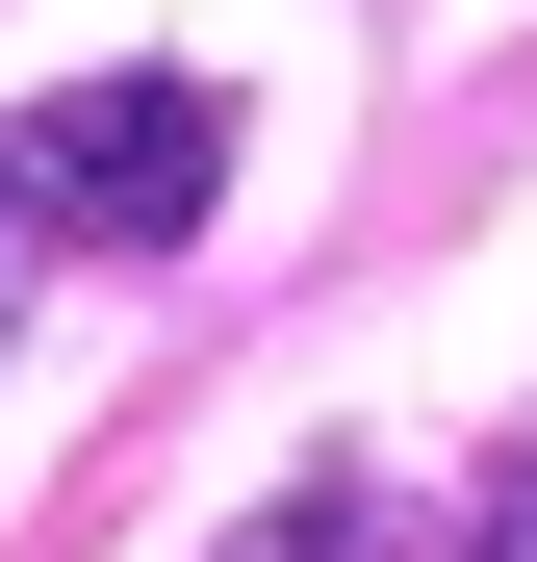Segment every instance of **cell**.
I'll use <instances>...</instances> for the list:
<instances>
[{
	"label": "cell",
	"instance_id": "obj_3",
	"mask_svg": "<svg viewBox=\"0 0 537 562\" xmlns=\"http://www.w3.org/2000/svg\"><path fill=\"white\" fill-rule=\"evenodd\" d=\"M461 562H537V460H512V486H486V512H461Z\"/></svg>",
	"mask_w": 537,
	"mask_h": 562
},
{
	"label": "cell",
	"instance_id": "obj_2",
	"mask_svg": "<svg viewBox=\"0 0 537 562\" xmlns=\"http://www.w3.org/2000/svg\"><path fill=\"white\" fill-rule=\"evenodd\" d=\"M231 562H358V486H282V512H256Z\"/></svg>",
	"mask_w": 537,
	"mask_h": 562
},
{
	"label": "cell",
	"instance_id": "obj_1",
	"mask_svg": "<svg viewBox=\"0 0 537 562\" xmlns=\"http://www.w3.org/2000/svg\"><path fill=\"white\" fill-rule=\"evenodd\" d=\"M231 205V77H52L0 128V231L26 256H179Z\"/></svg>",
	"mask_w": 537,
	"mask_h": 562
},
{
	"label": "cell",
	"instance_id": "obj_4",
	"mask_svg": "<svg viewBox=\"0 0 537 562\" xmlns=\"http://www.w3.org/2000/svg\"><path fill=\"white\" fill-rule=\"evenodd\" d=\"M0 256H26V231H0Z\"/></svg>",
	"mask_w": 537,
	"mask_h": 562
}]
</instances>
